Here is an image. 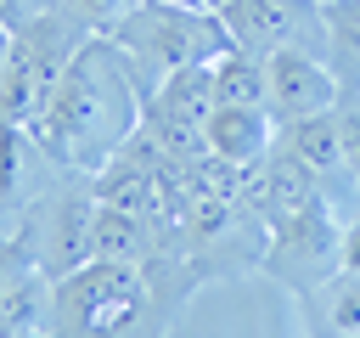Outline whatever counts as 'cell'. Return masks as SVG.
Returning a JSON list of instances; mask_svg holds the SVG:
<instances>
[{
  "label": "cell",
  "instance_id": "11",
  "mask_svg": "<svg viewBox=\"0 0 360 338\" xmlns=\"http://www.w3.org/2000/svg\"><path fill=\"white\" fill-rule=\"evenodd\" d=\"M276 135H281V124L270 118V107H231V101H219L208 113V124H202L208 152L219 163H236V169L264 163L276 152Z\"/></svg>",
  "mask_w": 360,
  "mask_h": 338
},
{
  "label": "cell",
  "instance_id": "5",
  "mask_svg": "<svg viewBox=\"0 0 360 338\" xmlns=\"http://www.w3.org/2000/svg\"><path fill=\"white\" fill-rule=\"evenodd\" d=\"M219 23H225L236 51H253V56L304 51V56L326 62V11H321V0H225Z\"/></svg>",
  "mask_w": 360,
  "mask_h": 338
},
{
  "label": "cell",
  "instance_id": "18",
  "mask_svg": "<svg viewBox=\"0 0 360 338\" xmlns=\"http://www.w3.org/2000/svg\"><path fill=\"white\" fill-rule=\"evenodd\" d=\"M338 135H343L349 169L360 175V96H343V101H338Z\"/></svg>",
  "mask_w": 360,
  "mask_h": 338
},
{
  "label": "cell",
  "instance_id": "4",
  "mask_svg": "<svg viewBox=\"0 0 360 338\" xmlns=\"http://www.w3.org/2000/svg\"><path fill=\"white\" fill-rule=\"evenodd\" d=\"M84 39H90V28H79L62 11H45L22 34H11V56H6V79H0V118H11V124L28 130L51 107L56 84H62V73L79 56Z\"/></svg>",
  "mask_w": 360,
  "mask_h": 338
},
{
  "label": "cell",
  "instance_id": "2",
  "mask_svg": "<svg viewBox=\"0 0 360 338\" xmlns=\"http://www.w3.org/2000/svg\"><path fill=\"white\" fill-rule=\"evenodd\" d=\"M107 39L129 56V68H135V79H141L146 96H152L169 73L197 68V62H214V56L231 51V34H225L219 11L180 6V0H135V11H129Z\"/></svg>",
  "mask_w": 360,
  "mask_h": 338
},
{
  "label": "cell",
  "instance_id": "10",
  "mask_svg": "<svg viewBox=\"0 0 360 338\" xmlns=\"http://www.w3.org/2000/svg\"><path fill=\"white\" fill-rule=\"evenodd\" d=\"M242 197H248V208L264 220V231L270 225H287V220H298L304 208H315V203H326L321 197V186H315V175L276 141V152L264 158V163H253L248 169V180H242Z\"/></svg>",
  "mask_w": 360,
  "mask_h": 338
},
{
  "label": "cell",
  "instance_id": "19",
  "mask_svg": "<svg viewBox=\"0 0 360 338\" xmlns=\"http://www.w3.org/2000/svg\"><path fill=\"white\" fill-rule=\"evenodd\" d=\"M45 11H56L51 0H0V28H11V34H22L28 23H39Z\"/></svg>",
  "mask_w": 360,
  "mask_h": 338
},
{
  "label": "cell",
  "instance_id": "14",
  "mask_svg": "<svg viewBox=\"0 0 360 338\" xmlns=\"http://www.w3.org/2000/svg\"><path fill=\"white\" fill-rule=\"evenodd\" d=\"M326 11V62L349 90H360V0H321Z\"/></svg>",
  "mask_w": 360,
  "mask_h": 338
},
{
  "label": "cell",
  "instance_id": "26",
  "mask_svg": "<svg viewBox=\"0 0 360 338\" xmlns=\"http://www.w3.org/2000/svg\"><path fill=\"white\" fill-rule=\"evenodd\" d=\"M349 96H360V90H349Z\"/></svg>",
  "mask_w": 360,
  "mask_h": 338
},
{
  "label": "cell",
  "instance_id": "22",
  "mask_svg": "<svg viewBox=\"0 0 360 338\" xmlns=\"http://www.w3.org/2000/svg\"><path fill=\"white\" fill-rule=\"evenodd\" d=\"M197 6H202V11H225V0H197Z\"/></svg>",
  "mask_w": 360,
  "mask_h": 338
},
{
  "label": "cell",
  "instance_id": "3",
  "mask_svg": "<svg viewBox=\"0 0 360 338\" xmlns=\"http://www.w3.org/2000/svg\"><path fill=\"white\" fill-rule=\"evenodd\" d=\"M152 310V270L90 259L73 276L51 282L56 338H124Z\"/></svg>",
  "mask_w": 360,
  "mask_h": 338
},
{
  "label": "cell",
  "instance_id": "16",
  "mask_svg": "<svg viewBox=\"0 0 360 338\" xmlns=\"http://www.w3.org/2000/svg\"><path fill=\"white\" fill-rule=\"evenodd\" d=\"M315 304H321V338L360 332V270H332L315 287Z\"/></svg>",
  "mask_w": 360,
  "mask_h": 338
},
{
  "label": "cell",
  "instance_id": "17",
  "mask_svg": "<svg viewBox=\"0 0 360 338\" xmlns=\"http://www.w3.org/2000/svg\"><path fill=\"white\" fill-rule=\"evenodd\" d=\"M62 17H73L79 28H90V34H112L129 11H135V0H51Z\"/></svg>",
  "mask_w": 360,
  "mask_h": 338
},
{
  "label": "cell",
  "instance_id": "9",
  "mask_svg": "<svg viewBox=\"0 0 360 338\" xmlns=\"http://www.w3.org/2000/svg\"><path fill=\"white\" fill-rule=\"evenodd\" d=\"M264 68H270V118L276 124H298V118L332 113L343 101V84L321 56L276 51V56H264Z\"/></svg>",
  "mask_w": 360,
  "mask_h": 338
},
{
  "label": "cell",
  "instance_id": "13",
  "mask_svg": "<svg viewBox=\"0 0 360 338\" xmlns=\"http://www.w3.org/2000/svg\"><path fill=\"white\" fill-rule=\"evenodd\" d=\"M214 96L231 101V107H270V68H264V56L236 51V45L225 56H214Z\"/></svg>",
  "mask_w": 360,
  "mask_h": 338
},
{
  "label": "cell",
  "instance_id": "24",
  "mask_svg": "<svg viewBox=\"0 0 360 338\" xmlns=\"http://www.w3.org/2000/svg\"><path fill=\"white\" fill-rule=\"evenodd\" d=\"M28 338H45V332H28Z\"/></svg>",
  "mask_w": 360,
  "mask_h": 338
},
{
  "label": "cell",
  "instance_id": "20",
  "mask_svg": "<svg viewBox=\"0 0 360 338\" xmlns=\"http://www.w3.org/2000/svg\"><path fill=\"white\" fill-rule=\"evenodd\" d=\"M338 270H360V208L343 214V237H338Z\"/></svg>",
  "mask_w": 360,
  "mask_h": 338
},
{
  "label": "cell",
  "instance_id": "8",
  "mask_svg": "<svg viewBox=\"0 0 360 338\" xmlns=\"http://www.w3.org/2000/svg\"><path fill=\"white\" fill-rule=\"evenodd\" d=\"M276 141L315 175L321 197H326L338 214L360 208V175L349 169V152H343V135H338V107H332V113H315V118H298V124H281Z\"/></svg>",
  "mask_w": 360,
  "mask_h": 338
},
{
  "label": "cell",
  "instance_id": "23",
  "mask_svg": "<svg viewBox=\"0 0 360 338\" xmlns=\"http://www.w3.org/2000/svg\"><path fill=\"white\" fill-rule=\"evenodd\" d=\"M180 6H197V0H180Z\"/></svg>",
  "mask_w": 360,
  "mask_h": 338
},
{
  "label": "cell",
  "instance_id": "7",
  "mask_svg": "<svg viewBox=\"0 0 360 338\" xmlns=\"http://www.w3.org/2000/svg\"><path fill=\"white\" fill-rule=\"evenodd\" d=\"M338 237H343V214H338L332 203H315V208H304L298 220L270 225L259 265H264L270 276H281L287 287L309 293V287H321V282L338 270Z\"/></svg>",
  "mask_w": 360,
  "mask_h": 338
},
{
  "label": "cell",
  "instance_id": "15",
  "mask_svg": "<svg viewBox=\"0 0 360 338\" xmlns=\"http://www.w3.org/2000/svg\"><path fill=\"white\" fill-rule=\"evenodd\" d=\"M45 169V152H39V141L22 130V124H11V118H0V203H17V197H28V186H34V175Z\"/></svg>",
  "mask_w": 360,
  "mask_h": 338
},
{
  "label": "cell",
  "instance_id": "25",
  "mask_svg": "<svg viewBox=\"0 0 360 338\" xmlns=\"http://www.w3.org/2000/svg\"><path fill=\"white\" fill-rule=\"evenodd\" d=\"M349 338H360V332H349Z\"/></svg>",
  "mask_w": 360,
  "mask_h": 338
},
{
  "label": "cell",
  "instance_id": "12",
  "mask_svg": "<svg viewBox=\"0 0 360 338\" xmlns=\"http://www.w3.org/2000/svg\"><path fill=\"white\" fill-rule=\"evenodd\" d=\"M163 254H174L141 214H129V208H112V203H101L96 208V259H107V265H152V259H163Z\"/></svg>",
  "mask_w": 360,
  "mask_h": 338
},
{
  "label": "cell",
  "instance_id": "6",
  "mask_svg": "<svg viewBox=\"0 0 360 338\" xmlns=\"http://www.w3.org/2000/svg\"><path fill=\"white\" fill-rule=\"evenodd\" d=\"M96 208H101L96 192H56L28 214L22 231H28V248L45 282H62L96 259Z\"/></svg>",
  "mask_w": 360,
  "mask_h": 338
},
{
  "label": "cell",
  "instance_id": "1",
  "mask_svg": "<svg viewBox=\"0 0 360 338\" xmlns=\"http://www.w3.org/2000/svg\"><path fill=\"white\" fill-rule=\"evenodd\" d=\"M141 113H146V90H141L129 56L107 34H90L79 45V56L68 62L51 107L28 124V135L39 141L45 163H56L68 175H96L141 130Z\"/></svg>",
  "mask_w": 360,
  "mask_h": 338
},
{
  "label": "cell",
  "instance_id": "21",
  "mask_svg": "<svg viewBox=\"0 0 360 338\" xmlns=\"http://www.w3.org/2000/svg\"><path fill=\"white\" fill-rule=\"evenodd\" d=\"M6 56H11V28H0V79H6Z\"/></svg>",
  "mask_w": 360,
  "mask_h": 338
}]
</instances>
